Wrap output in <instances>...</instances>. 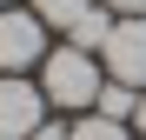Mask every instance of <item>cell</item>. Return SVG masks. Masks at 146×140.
<instances>
[{
    "mask_svg": "<svg viewBox=\"0 0 146 140\" xmlns=\"http://www.w3.org/2000/svg\"><path fill=\"white\" fill-rule=\"evenodd\" d=\"M46 120V93L20 74H0V140H27Z\"/></svg>",
    "mask_w": 146,
    "mask_h": 140,
    "instance_id": "4",
    "label": "cell"
},
{
    "mask_svg": "<svg viewBox=\"0 0 146 140\" xmlns=\"http://www.w3.org/2000/svg\"><path fill=\"white\" fill-rule=\"evenodd\" d=\"M106 7H113V13H126V20H133V13H146V0H106Z\"/></svg>",
    "mask_w": 146,
    "mask_h": 140,
    "instance_id": "10",
    "label": "cell"
},
{
    "mask_svg": "<svg viewBox=\"0 0 146 140\" xmlns=\"http://www.w3.org/2000/svg\"><path fill=\"white\" fill-rule=\"evenodd\" d=\"M133 120H139V140H146V87H139V107H133Z\"/></svg>",
    "mask_w": 146,
    "mask_h": 140,
    "instance_id": "11",
    "label": "cell"
},
{
    "mask_svg": "<svg viewBox=\"0 0 146 140\" xmlns=\"http://www.w3.org/2000/svg\"><path fill=\"white\" fill-rule=\"evenodd\" d=\"M73 140H126V120H106V113H86V120L73 127Z\"/></svg>",
    "mask_w": 146,
    "mask_h": 140,
    "instance_id": "8",
    "label": "cell"
},
{
    "mask_svg": "<svg viewBox=\"0 0 146 140\" xmlns=\"http://www.w3.org/2000/svg\"><path fill=\"white\" fill-rule=\"evenodd\" d=\"M93 7H100V0H33V13L46 20V27H73V20L93 13Z\"/></svg>",
    "mask_w": 146,
    "mask_h": 140,
    "instance_id": "7",
    "label": "cell"
},
{
    "mask_svg": "<svg viewBox=\"0 0 146 140\" xmlns=\"http://www.w3.org/2000/svg\"><path fill=\"white\" fill-rule=\"evenodd\" d=\"M40 60H46V20L33 7H0V74H20Z\"/></svg>",
    "mask_w": 146,
    "mask_h": 140,
    "instance_id": "2",
    "label": "cell"
},
{
    "mask_svg": "<svg viewBox=\"0 0 146 140\" xmlns=\"http://www.w3.org/2000/svg\"><path fill=\"white\" fill-rule=\"evenodd\" d=\"M27 140H73V127H60V120H40V127H33Z\"/></svg>",
    "mask_w": 146,
    "mask_h": 140,
    "instance_id": "9",
    "label": "cell"
},
{
    "mask_svg": "<svg viewBox=\"0 0 146 140\" xmlns=\"http://www.w3.org/2000/svg\"><path fill=\"white\" fill-rule=\"evenodd\" d=\"M0 7H13V0H0Z\"/></svg>",
    "mask_w": 146,
    "mask_h": 140,
    "instance_id": "12",
    "label": "cell"
},
{
    "mask_svg": "<svg viewBox=\"0 0 146 140\" xmlns=\"http://www.w3.org/2000/svg\"><path fill=\"white\" fill-rule=\"evenodd\" d=\"M73 47H86V54H100V47H106V33H113V20H106V7H93V13H80V20H73Z\"/></svg>",
    "mask_w": 146,
    "mask_h": 140,
    "instance_id": "5",
    "label": "cell"
},
{
    "mask_svg": "<svg viewBox=\"0 0 146 140\" xmlns=\"http://www.w3.org/2000/svg\"><path fill=\"white\" fill-rule=\"evenodd\" d=\"M133 107H139V87H119V80H106L93 100V113H106V120H133Z\"/></svg>",
    "mask_w": 146,
    "mask_h": 140,
    "instance_id": "6",
    "label": "cell"
},
{
    "mask_svg": "<svg viewBox=\"0 0 146 140\" xmlns=\"http://www.w3.org/2000/svg\"><path fill=\"white\" fill-rule=\"evenodd\" d=\"M100 67H106V80H119V87H146V13L113 20V33L100 47Z\"/></svg>",
    "mask_w": 146,
    "mask_h": 140,
    "instance_id": "3",
    "label": "cell"
},
{
    "mask_svg": "<svg viewBox=\"0 0 146 140\" xmlns=\"http://www.w3.org/2000/svg\"><path fill=\"white\" fill-rule=\"evenodd\" d=\"M100 87H106V74H100V60L86 54V47H60V54H46L40 60V93L53 107H93L100 100Z\"/></svg>",
    "mask_w": 146,
    "mask_h": 140,
    "instance_id": "1",
    "label": "cell"
}]
</instances>
